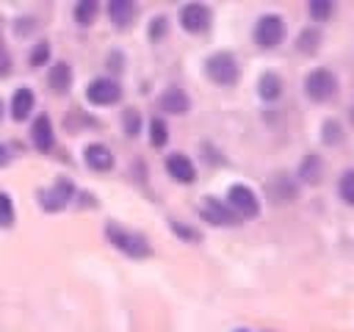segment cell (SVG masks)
<instances>
[{"instance_id":"4fadbf2b","label":"cell","mask_w":354,"mask_h":332,"mask_svg":"<svg viewBox=\"0 0 354 332\" xmlns=\"http://www.w3.org/2000/svg\"><path fill=\"white\" fill-rule=\"evenodd\" d=\"M191 105L188 94L183 89H166L160 97H158V108L166 111V113H185Z\"/></svg>"},{"instance_id":"7c38bea8","label":"cell","mask_w":354,"mask_h":332,"mask_svg":"<svg viewBox=\"0 0 354 332\" xmlns=\"http://www.w3.org/2000/svg\"><path fill=\"white\" fill-rule=\"evenodd\" d=\"M296 194H299V185H296L293 177L277 174V177L268 180V196H271L274 202H290Z\"/></svg>"},{"instance_id":"277c9868","label":"cell","mask_w":354,"mask_h":332,"mask_svg":"<svg viewBox=\"0 0 354 332\" xmlns=\"http://www.w3.org/2000/svg\"><path fill=\"white\" fill-rule=\"evenodd\" d=\"M227 199H230V210H232L238 219H254V216L260 213V202H257L254 191H252V188H246L243 183L230 185Z\"/></svg>"},{"instance_id":"f546056e","label":"cell","mask_w":354,"mask_h":332,"mask_svg":"<svg viewBox=\"0 0 354 332\" xmlns=\"http://www.w3.org/2000/svg\"><path fill=\"white\" fill-rule=\"evenodd\" d=\"M166 33H169V19H166V17H155V19L149 22V39H152V42H160Z\"/></svg>"},{"instance_id":"4316f807","label":"cell","mask_w":354,"mask_h":332,"mask_svg":"<svg viewBox=\"0 0 354 332\" xmlns=\"http://www.w3.org/2000/svg\"><path fill=\"white\" fill-rule=\"evenodd\" d=\"M307 8H310V17H313V19H329L335 6H332L329 0H313Z\"/></svg>"},{"instance_id":"1f68e13d","label":"cell","mask_w":354,"mask_h":332,"mask_svg":"<svg viewBox=\"0 0 354 332\" xmlns=\"http://www.w3.org/2000/svg\"><path fill=\"white\" fill-rule=\"evenodd\" d=\"M8 163H11V149H8V147L0 141V169H6Z\"/></svg>"},{"instance_id":"5bb4252c","label":"cell","mask_w":354,"mask_h":332,"mask_svg":"<svg viewBox=\"0 0 354 332\" xmlns=\"http://www.w3.org/2000/svg\"><path fill=\"white\" fill-rule=\"evenodd\" d=\"M83 158H86V166H91L94 172H111L113 169V155L105 144H88Z\"/></svg>"},{"instance_id":"f1b7e54d","label":"cell","mask_w":354,"mask_h":332,"mask_svg":"<svg viewBox=\"0 0 354 332\" xmlns=\"http://www.w3.org/2000/svg\"><path fill=\"white\" fill-rule=\"evenodd\" d=\"M47 58H50V44H47V42H39V44L30 50L28 64H30V66H41V64H47Z\"/></svg>"},{"instance_id":"d4e9b609","label":"cell","mask_w":354,"mask_h":332,"mask_svg":"<svg viewBox=\"0 0 354 332\" xmlns=\"http://www.w3.org/2000/svg\"><path fill=\"white\" fill-rule=\"evenodd\" d=\"M122 122H124V133L127 136H138V130H141V113L136 108H127L122 113Z\"/></svg>"},{"instance_id":"484cf974","label":"cell","mask_w":354,"mask_h":332,"mask_svg":"<svg viewBox=\"0 0 354 332\" xmlns=\"http://www.w3.org/2000/svg\"><path fill=\"white\" fill-rule=\"evenodd\" d=\"M321 136H324V141H326L329 147H337V144L343 141V130L337 127V122H335V119H326V124H324Z\"/></svg>"},{"instance_id":"603a6c76","label":"cell","mask_w":354,"mask_h":332,"mask_svg":"<svg viewBox=\"0 0 354 332\" xmlns=\"http://www.w3.org/2000/svg\"><path fill=\"white\" fill-rule=\"evenodd\" d=\"M337 191H340L343 202H348V205L354 208V169H348V172L340 174V180H337Z\"/></svg>"},{"instance_id":"ba28073f","label":"cell","mask_w":354,"mask_h":332,"mask_svg":"<svg viewBox=\"0 0 354 332\" xmlns=\"http://www.w3.org/2000/svg\"><path fill=\"white\" fill-rule=\"evenodd\" d=\"M180 25L188 33H205L210 28V8L205 3H188L180 8Z\"/></svg>"},{"instance_id":"d6a6232c","label":"cell","mask_w":354,"mask_h":332,"mask_svg":"<svg viewBox=\"0 0 354 332\" xmlns=\"http://www.w3.org/2000/svg\"><path fill=\"white\" fill-rule=\"evenodd\" d=\"M0 119H3V102H0Z\"/></svg>"},{"instance_id":"8992f818","label":"cell","mask_w":354,"mask_h":332,"mask_svg":"<svg viewBox=\"0 0 354 332\" xmlns=\"http://www.w3.org/2000/svg\"><path fill=\"white\" fill-rule=\"evenodd\" d=\"M122 97V86L113 77H94L86 89V100L91 105H113Z\"/></svg>"},{"instance_id":"7a4b0ae2","label":"cell","mask_w":354,"mask_h":332,"mask_svg":"<svg viewBox=\"0 0 354 332\" xmlns=\"http://www.w3.org/2000/svg\"><path fill=\"white\" fill-rule=\"evenodd\" d=\"M205 72H207V77H210L213 83H218V86H232V83H238L241 66H238V61H235L232 53H216V55L207 58Z\"/></svg>"},{"instance_id":"44dd1931","label":"cell","mask_w":354,"mask_h":332,"mask_svg":"<svg viewBox=\"0 0 354 332\" xmlns=\"http://www.w3.org/2000/svg\"><path fill=\"white\" fill-rule=\"evenodd\" d=\"M318 42H321V33H318V30H313V28H307V30H301V33H299L296 47H299L301 53L313 55V53H315V47H318Z\"/></svg>"},{"instance_id":"4dcf8cb0","label":"cell","mask_w":354,"mask_h":332,"mask_svg":"<svg viewBox=\"0 0 354 332\" xmlns=\"http://www.w3.org/2000/svg\"><path fill=\"white\" fill-rule=\"evenodd\" d=\"M8 72H11V55L0 47V77H6Z\"/></svg>"},{"instance_id":"83f0119b","label":"cell","mask_w":354,"mask_h":332,"mask_svg":"<svg viewBox=\"0 0 354 332\" xmlns=\"http://www.w3.org/2000/svg\"><path fill=\"white\" fill-rule=\"evenodd\" d=\"M171 230H174V235L180 238V241H191V243H196L202 235H199V230H194V227H188V224H183V221H171Z\"/></svg>"},{"instance_id":"9c48e42d","label":"cell","mask_w":354,"mask_h":332,"mask_svg":"<svg viewBox=\"0 0 354 332\" xmlns=\"http://www.w3.org/2000/svg\"><path fill=\"white\" fill-rule=\"evenodd\" d=\"M69 196H72V183L66 177H58L55 185H50V188H44L39 194V202H41V208L47 213H58V210H64V205L69 202Z\"/></svg>"},{"instance_id":"5b68a950","label":"cell","mask_w":354,"mask_h":332,"mask_svg":"<svg viewBox=\"0 0 354 332\" xmlns=\"http://www.w3.org/2000/svg\"><path fill=\"white\" fill-rule=\"evenodd\" d=\"M335 89H337V77H335L329 69H313V72L307 75V80H304L307 97H310V100H318V102L329 100V97L335 94Z\"/></svg>"},{"instance_id":"e0dca14e","label":"cell","mask_w":354,"mask_h":332,"mask_svg":"<svg viewBox=\"0 0 354 332\" xmlns=\"http://www.w3.org/2000/svg\"><path fill=\"white\" fill-rule=\"evenodd\" d=\"M282 89H285V83H282V77H279L277 72H266V75L260 77V83H257V94H260V100H266V102L279 100V97H282Z\"/></svg>"},{"instance_id":"d6986e66","label":"cell","mask_w":354,"mask_h":332,"mask_svg":"<svg viewBox=\"0 0 354 332\" xmlns=\"http://www.w3.org/2000/svg\"><path fill=\"white\" fill-rule=\"evenodd\" d=\"M321 177H324V160L318 155H307L299 163V180L307 185H315V183H321Z\"/></svg>"},{"instance_id":"836d02e7","label":"cell","mask_w":354,"mask_h":332,"mask_svg":"<svg viewBox=\"0 0 354 332\" xmlns=\"http://www.w3.org/2000/svg\"><path fill=\"white\" fill-rule=\"evenodd\" d=\"M241 332H246V329H241Z\"/></svg>"},{"instance_id":"3957f363","label":"cell","mask_w":354,"mask_h":332,"mask_svg":"<svg viewBox=\"0 0 354 332\" xmlns=\"http://www.w3.org/2000/svg\"><path fill=\"white\" fill-rule=\"evenodd\" d=\"M254 42L260 47H266V50L279 47L285 42V22H282V17H277V14L260 17L257 25H254Z\"/></svg>"},{"instance_id":"cb8c5ba5","label":"cell","mask_w":354,"mask_h":332,"mask_svg":"<svg viewBox=\"0 0 354 332\" xmlns=\"http://www.w3.org/2000/svg\"><path fill=\"white\" fill-rule=\"evenodd\" d=\"M14 219H17V213H14V202H11L8 194L0 191V227H11Z\"/></svg>"},{"instance_id":"ac0fdd59","label":"cell","mask_w":354,"mask_h":332,"mask_svg":"<svg viewBox=\"0 0 354 332\" xmlns=\"http://www.w3.org/2000/svg\"><path fill=\"white\" fill-rule=\"evenodd\" d=\"M30 108H33V91L30 89H17L11 94V119L14 122H25Z\"/></svg>"},{"instance_id":"6da1fadb","label":"cell","mask_w":354,"mask_h":332,"mask_svg":"<svg viewBox=\"0 0 354 332\" xmlns=\"http://www.w3.org/2000/svg\"><path fill=\"white\" fill-rule=\"evenodd\" d=\"M105 238L122 252V255H127V257H149L152 255V243L144 238V235H138V232H133V230H124V227H119V224H108L105 227Z\"/></svg>"},{"instance_id":"ffe728a7","label":"cell","mask_w":354,"mask_h":332,"mask_svg":"<svg viewBox=\"0 0 354 332\" xmlns=\"http://www.w3.org/2000/svg\"><path fill=\"white\" fill-rule=\"evenodd\" d=\"M97 11H100V6L91 3V0L75 3V19H77V25H91L97 19Z\"/></svg>"},{"instance_id":"9a60e30c","label":"cell","mask_w":354,"mask_h":332,"mask_svg":"<svg viewBox=\"0 0 354 332\" xmlns=\"http://www.w3.org/2000/svg\"><path fill=\"white\" fill-rule=\"evenodd\" d=\"M108 17L116 28H130V22L136 19V3L130 0H111L108 3Z\"/></svg>"},{"instance_id":"52a82bcc","label":"cell","mask_w":354,"mask_h":332,"mask_svg":"<svg viewBox=\"0 0 354 332\" xmlns=\"http://www.w3.org/2000/svg\"><path fill=\"white\" fill-rule=\"evenodd\" d=\"M199 216H202L207 224H216V227H235V224L241 221V219L230 210V205H224V202H218V199H213V196L202 199Z\"/></svg>"},{"instance_id":"30bf717a","label":"cell","mask_w":354,"mask_h":332,"mask_svg":"<svg viewBox=\"0 0 354 332\" xmlns=\"http://www.w3.org/2000/svg\"><path fill=\"white\" fill-rule=\"evenodd\" d=\"M30 141L39 152H50L53 149V122L47 113H39L30 124Z\"/></svg>"},{"instance_id":"8fae6325","label":"cell","mask_w":354,"mask_h":332,"mask_svg":"<svg viewBox=\"0 0 354 332\" xmlns=\"http://www.w3.org/2000/svg\"><path fill=\"white\" fill-rule=\"evenodd\" d=\"M166 172H169L177 183H194V180H196V169H194L191 158L183 155V152H171V155L166 158Z\"/></svg>"},{"instance_id":"7402d4cb","label":"cell","mask_w":354,"mask_h":332,"mask_svg":"<svg viewBox=\"0 0 354 332\" xmlns=\"http://www.w3.org/2000/svg\"><path fill=\"white\" fill-rule=\"evenodd\" d=\"M149 141H152V147H163L166 141H169V127H166V122L163 119H149Z\"/></svg>"},{"instance_id":"2e32d148","label":"cell","mask_w":354,"mask_h":332,"mask_svg":"<svg viewBox=\"0 0 354 332\" xmlns=\"http://www.w3.org/2000/svg\"><path fill=\"white\" fill-rule=\"evenodd\" d=\"M47 86H50V91H55V94H66L69 86H72V66L64 64V61H58V64L50 69V75H47Z\"/></svg>"}]
</instances>
